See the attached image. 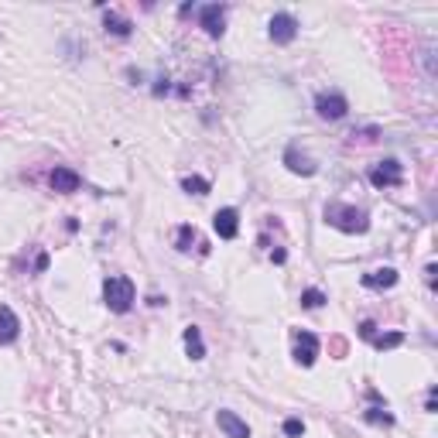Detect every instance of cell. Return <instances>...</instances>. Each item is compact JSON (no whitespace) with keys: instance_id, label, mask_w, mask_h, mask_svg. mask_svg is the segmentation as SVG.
Masks as SVG:
<instances>
[{"instance_id":"cell-1","label":"cell","mask_w":438,"mask_h":438,"mask_svg":"<svg viewBox=\"0 0 438 438\" xmlns=\"http://www.w3.org/2000/svg\"><path fill=\"white\" fill-rule=\"evenodd\" d=\"M322 216H326L329 226H336V230H343V233H366V230H370L366 209H356L350 202H326Z\"/></svg>"},{"instance_id":"cell-2","label":"cell","mask_w":438,"mask_h":438,"mask_svg":"<svg viewBox=\"0 0 438 438\" xmlns=\"http://www.w3.org/2000/svg\"><path fill=\"white\" fill-rule=\"evenodd\" d=\"M134 295L137 291H134V281L130 277H106L103 281V301L117 315H127L134 308Z\"/></svg>"},{"instance_id":"cell-3","label":"cell","mask_w":438,"mask_h":438,"mask_svg":"<svg viewBox=\"0 0 438 438\" xmlns=\"http://www.w3.org/2000/svg\"><path fill=\"white\" fill-rule=\"evenodd\" d=\"M366 178H370L373 188H397V185L404 181V165H401L397 158H387V161L373 165V168L366 172Z\"/></svg>"},{"instance_id":"cell-4","label":"cell","mask_w":438,"mask_h":438,"mask_svg":"<svg viewBox=\"0 0 438 438\" xmlns=\"http://www.w3.org/2000/svg\"><path fill=\"white\" fill-rule=\"evenodd\" d=\"M267 34H270V41H274V45H291V41L298 38V17H295V14H288V10L274 14V17H270V24H267Z\"/></svg>"},{"instance_id":"cell-5","label":"cell","mask_w":438,"mask_h":438,"mask_svg":"<svg viewBox=\"0 0 438 438\" xmlns=\"http://www.w3.org/2000/svg\"><path fill=\"white\" fill-rule=\"evenodd\" d=\"M346 110H350V103H346L343 92H319V96H315V113H319L322 120H329V123L343 120Z\"/></svg>"},{"instance_id":"cell-6","label":"cell","mask_w":438,"mask_h":438,"mask_svg":"<svg viewBox=\"0 0 438 438\" xmlns=\"http://www.w3.org/2000/svg\"><path fill=\"white\" fill-rule=\"evenodd\" d=\"M199 24L206 28L209 38H223V31H226V3H206V7H199Z\"/></svg>"},{"instance_id":"cell-7","label":"cell","mask_w":438,"mask_h":438,"mask_svg":"<svg viewBox=\"0 0 438 438\" xmlns=\"http://www.w3.org/2000/svg\"><path fill=\"white\" fill-rule=\"evenodd\" d=\"M315 359H319V336L298 329L295 332V363L298 366H312Z\"/></svg>"},{"instance_id":"cell-8","label":"cell","mask_w":438,"mask_h":438,"mask_svg":"<svg viewBox=\"0 0 438 438\" xmlns=\"http://www.w3.org/2000/svg\"><path fill=\"white\" fill-rule=\"evenodd\" d=\"M212 230L219 233V240H237V233H240V212H237L233 206L216 209V216H212Z\"/></svg>"},{"instance_id":"cell-9","label":"cell","mask_w":438,"mask_h":438,"mask_svg":"<svg viewBox=\"0 0 438 438\" xmlns=\"http://www.w3.org/2000/svg\"><path fill=\"white\" fill-rule=\"evenodd\" d=\"M48 185H52L55 192H62V195H72V192H79L83 178H79V172H72V168H66V165H55V168L48 172Z\"/></svg>"},{"instance_id":"cell-10","label":"cell","mask_w":438,"mask_h":438,"mask_svg":"<svg viewBox=\"0 0 438 438\" xmlns=\"http://www.w3.org/2000/svg\"><path fill=\"white\" fill-rule=\"evenodd\" d=\"M216 425H219V432H223L226 438H250V425H247L240 415L226 411V408L216 411Z\"/></svg>"},{"instance_id":"cell-11","label":"cell","mask_w":438,"mask_h":438,"mask_svg":"<svg viewBox=\"0 0 438 438\" xmlns=\"http://www.w3.org/2000/svg\"><path fill=\"white\" fill-rule=\"evenodd\" d=\"M284 165H288V172H295V175H305V178L319 172V165H315V161H312L308 155H301V151H298L295 144H291V148L284 151Z\"/></svg>"},{"instance_id":"cell-12","label":"cell","mask_w":438,"mask_h":438,"mask_svg":"<svg viewBox=\"0 0 438 438\" xmlns=\"http://www.w3.org/2000/svg\"><path fill=\"white\" fill-rule=\"evenodd\" d=\"M21 336V319L14 315V308L0 305V346H10Z\"/></svg>"},{"instance_id":"cell-13","label":"cell","mask_w":438,"mask_h":438,"mask_svg":"<svg viewBox=\"0 0 438 438\" xmlns=\"http://www.w3.org/2000/svg\"><path fill=\"white\" fill-rule=\"evenodd\" d=\"M397 284V270L394 267H377L370 274H363V288H373V291H387Z\"/></svg>"},{"instance_id":"cell-14","label":"cell","mask_w":438,"mask_h":438,"mask_svg":"<svg viewBox=\"0 0 438 438\" xmlns=\"http://www.w3.org/2000/svg\"><path fill=\"white\" fill-rule=\"evenodd\" d=\"M103 24H106V31H110L113 38H130V34H134V24H130L127 17H120L117 10H106V14H103Z\"/></svg>"},{"instance_id":"cell-15","label":"cell","mask_w":438,"mask_h":438,"mask_svg":"<svg viewBox=\"0 0 438 438\" xmlns=\"http://www.w3.org/2000/svg\"><path fill=\"white\" fill-rule=\"evenodd\" d=\"M181 339H185V352H188L192 359H206V343H202V332H199L195 326H188Z\"/></svg>"},{"instance_id":"cell-16","label":"cell","mask_w":438,"mask_h":438,"mask_svg":"<svg viewBox=\"0 0 438 438\" xmlns=\"http://www.w3.org/2000/svg\"><path fill=\"white\" fill-rule=\"evenodd\" d=\"M401 343H404V332H384V336H373V339H370V346H373V350H397V346H401Z\"/></svg>"},{"instance_id":"cell-17","label":"cell","mask_w":438,"mask_h":438,"mask_svg":"<svg viewBox=\"0 0 438 438\" xmlns=\"http://www.w3.org/2000/svg\"><path fill=\"white\" fill-rule=\"evenodd\" d=\"M181 188L188 192V195H209V178H199V175H185L181 178Z\"/></svg>"},{"instance_id":"cell-18","label":"cell","mask_w":438,"mask_h":438,"mask_svg":"<svg viewBox=\"0 0 438 438\" xmlns=\"http://www.w3.org/2000/svg\"><path fill=\"white\" fill-rule=\"evenodd\" d=\"M322 305H326V295H322L319 288H305V291H301V308L315 312V308H322Z\"/></svg>"},{"instance_id":"cell-19","label":"cell","mask_w":438,"mask_h":438,"mask_svg":"<svg viewBox=\"0 0 438 438\" xmlns=\"http://www.w3.org/2000/svg\"><path fill=\"white\" fill-rule=\"evenodd\" d=\"M363 418H366L370 425H384V428H390V425H394V415H390L387 408H370Z\"/></svg>"},{"instance_id":"cell-20","label":"cell","mask_w":438,"mask_h":438,"mask_svg":"<svg viewBox=\"0 0 438 438\" xmlns=\"http://www.w3.org/2000/svg\"><path fill=\"white\" fill-rule=\"evenodd\" d=\"M192 243H195V226H178L175 233V247L185 254V250H192Z\"/></svg>"},{"instance_id":"cell-21","label":"cell","mask_w":438,"mask_h":438,"mask_svg":"<svg viewBox=\"0 0 438 438\" xmlns=\"http://www.w3.org/2000/svg\"><path fill=\"white\" fill-rule=\"evenodd\" d=\"M284 435L288 438L305 435V421H301V418H288V421H284Z\"/></svg>"},{"instance_id":"cell-22","label":"cell","mask_w":438,"mask_h":438,"mask_svg":"<svg viewBox=\"0 0 438 438\" xmlns=\"http://www.w3.org/2000/svg\"><path fill=\"white\" fill-rule=\"evenodd\" d=\"M359 336H363V339H366V343H370V339H373V336H377V326H373V322H370V319H363V322H359Z\"/></svg>"},{"instance_id":"cell-23","label":"cell","mask_w":438,"mask_h":438,"mask_svg":"<svg viewBox=\"0 0 438 438\" xmlns=\"http://www.w3.org/2000/svg\"><path fill=\"white\" fill-rule=\"evenodd\" d=\"M329 346H332V352H336V359H343V356H346V350H350V343H346V339H339V336H336Z\"/></svg>"},{"instance_id":"cell-24","label":"cell","mask_w":438,"mask_h":438,"mask_svg":"<svg viewBox=\"0 0 438 438\" xmlns=\"http://www.w3.org/2000/svg\"><path fill=\"white\" fill-rule=\"evenodd\" d=\"M435 263H428V267H425V281H428V288H432V291H435Z\"/></svg>"},{"instance_id":"cell-25","label":"cell","mask_w":438,"mask_h":438,"mask_svg":"<svg viewBox=\"0 0 438 438\" xmlns=\"http://www.w3.org/2000/svg\"><path fill=\"white\" fill-rule=\"evenodd\" d=\"M425 411H428V415H435V387H432V390H428V397H425Z\"/></svg>"},{"instance_id":"cell-26","label":"cell","mask_w":438,"mask_h":438,"mask_svg":"<svg viewBox=\"0 0 438 438\" xmlns=\"http://www.w3.org/2000/svg\"><path fill=\"white\" fill-rule=\"evenodd\" d=\"M48 267V254H38V261H34V270H45Z\"/></svg>"}]
</instances>
